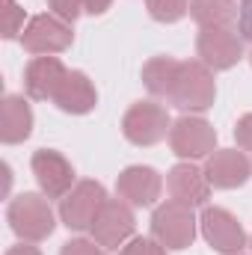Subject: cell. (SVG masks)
Segmentation results:
<instances>
[{"label": "cell", "mask_w": 252, "mask_h": 255, "mask_svg": "<svg viewBox=\"0 0 252 255\" xmlns=\"http://www.w3.org/2000/svg\"><path fill=\"white\" fill-rule=\"evenodd\" d=\"M68 68L60 57H33L24 68V92L33 101H54Z\"/></svg>", "instance_id": "15"}, {"label": "cell", "mask_w": 252, "mask_h": 255, "mask_svg": "<svg viewBox=\"0 0 252 255\" xmlns=\"http://www.w3.org/2000/svg\"><path fill=\"white\" fill-rule=\"evenodd\" d=\"M30 169H33V178H36L39 190L45 193L48 199H63L65 193L77 184L71 160L65 157L63 151H57V148H39V151H33Z\"/></svg>", "instance_id": "11"}, {"label": "cell", "mask_w": 252, "mask_h": 255, "mask_svg": "<svg viewBox=\"0 0 252 255\" xmlns=\"http://www.w3.org/2000/svg\"><path fill=\"white\" fill-rule=\"evenodd\" d=\"M214 101H217L214 71L202 60H184L181 71H178V80L172 86L169 104L184 110V113H205L214 107Z\"/></svg>", "instance_id": "2"}, {"label": "cell", "mask_w": 252, "mask_h": 255, "mask_svg": "<svg viewBox=\"0 0 252 255\" xmlns=\"http://www.w3.org/2000/svg\"><path fill=\"white\" fill-rule=\"evenodd\" d=\"M235 142L238 148H244L247 154H252V113H244L235 125Z\"/></svg>", "instance_id": "25"}, {"label": "cell", "mask_w": 252, "mask_h": 255, "mask_svg": "<svg viewBox=\"0 0 252 255\" xmlns=\"http://www.w3.org/2000/svg\"><path fill=\"white\" fill-rule=\"evenodd\" d=\"M6 255H42V250H39V247H33L30 241H21V244L9 247V250H6Z\"/></svg>", "instance_id": "28"}, {"label": "cell", "mask_w": 252, "mask_h": 255, "mask_svg": "<svg viewBox=\"0 0 252 255\" xmlns=\"http://www.w3.org/2000/svg\"><path fill=\"white\" fill-rule=\"evenodd\" d=\"M172 130V119H169V110L157 101H136L130 104L122 116V133L130 145H139V148H148V145H157L160 139H166Z\"/></svg>", "instance_id": "3"}, {"label": "cell", "mask_w": 252, "mask_h": 255, "mask_svg": "<svg viewBox=\"0 0 252 255\" xmlns=\"http://www.w3.org/2000/svg\"><path fill=\"white\" fill-rule=\"evenodd\" d=\"M199 232L208 241V247L220 255H238V253H244V247H247L244 223L232 211L217 208V205H205L202 208V214H199Z\"/></svg>", "instance_id": "7"}, {"label": "cell", "mask_w": 252, "mask_h": 255, "mask_svg": "<svg viewBox=\"0 0 252 255\" xmlns=\"http://www.w3.org/2000/svg\"><path fill=\"white\" fill-rule=\"evenodd\" d=\"M190 18L199 24V30L232 27L238 21V3L235 0H190Z\"/></svg>", "instance_id": "19"}, {"label": "cell", "mask_w": 252, "mask_h": 255, "mask_svg": "<svg viewBox=\"0 0 252 255\" xmlns=\"http://www.w3.org/2000/svg\"><path fill=\"white\" fill-rule=\"evenodd\" d=\"M196 57L211 71H229L244 60V36L235 27H208L196 36Z\"/></svg>", "instance_id": "9"}, {"label": "cell", "mask_w": 252, "mask_h": 255, "mask_svg": "<svg viewBox=\"0 0 252 255\" xmlns=\"http://www.w3.org/2000/svg\"><path fill=\"white\" fill-rule=\"evenodd\" d=\"M116 193L125 199L130 208H148L160 199L163 193V178L151 166H125L116 178Z\"/></svg>", "instance_id": "14"}, {"label": "cell", "mask_w": 252, "mask_h": 255, "mask_svg": "<svg viewBox=\"0 0 252 255\" xmlns=\"http://www.w3.org/2000/svg\"><path fill=\"white\" fill-rule=\"evenodd\" d=\"M3 39H21V33H24V6L18 3V0H3Z\"/></svg>", "instance_id": "21"}, {"label": "cell", "mask_w": 252, "mask_h": 255, "mask_svg": "<svg viewBox=\"0 0 252 255\" xmlns=\"http://www.w3.org/2000/svg\"><path fill=\"white\" fill-rule=\"evenodd\" d=\"M169 148L181 160H208L217 151V130L202 116H181L172 122Z\"/></svg>", "instance_id": "8"}, {"label": "cell", "mask_w": 252, "mask_h": 255, "mask_svg": "<svg viewBox=\"0 0 252 255\" xmlns=\"http://www.w3.org/2000/svg\"><path fill=\"white\" fill-rule=\"evenodd\" d=\"M238 255H244V253H238Z\"/></svg>", "instance_id": "31"}, {"label": "cell", "mask_w": 252, "mask_h": 255, "mask_svg": "<svg viewBox=\"0 0 252 255\" xmlns=\"http://www.w3.org/2000/svg\"><path fill=\"white\" fill-rule=\"evenodd\" d=\"M119 255H166V247L157 238H130Z\"/></svg>", "instance_id": "22"}, {"label": "cell", "mask_w": 252, "mask_h": 255, "mask_svg": "<svg viewBox=\"0 0 252 255\" xmlns=\"http://www.w3.org/2000/svg\"><path fill=\"white\" fill-rule=\"evenodd\" d=\"M60 255H107V250L98 244V241H89V238H74V241H65Z\"/></svg>", "instance_id": "23"}, {"label": "cell", "mask_w": 252, "mask_h": 255, "mask_svg": "<svg viewBox=\"0 0 252 255\" xmlns=\"http://www.w3.org/2000/svg\"><path fill=\"white\" fill-rule=\"evenodd\" d=\"M48 9L54 15H60L63 21L74 24L80 15H83V0H48Z\"/></svg>", "instance_id": "24"}, {"label": "cell", "mask_w": 252, "mask_h": 255, "mask_svg": "<svg viewBox=\"0 0 252 255\" xmlns=\"http://www.w3.org/2000/svg\"><path fill=\"white\" fill-rule=\"evenodd\" d=\"M21 48L33 57H54V54H63L71 48L74 42V27L63 21L60 15L54 12H42V15H33L21 33Z\"/></svg>", "instance_id": "4"}, {"label": "cell", "mask_w": 252, "mask_h": 255, "mask_svg": "<svg viewBox=\"0 0 252 255\" xmlns=\"http://www.w3.org/2000/svg\"><path fill=\"white\" fill-rule=\"evenodd\" d=\"M133 229H136V217L130 205L125 199H107L89 232H92V241H98L104 250H122L133 238Z\"/></svg>", "instance_id": "10"}, {"label": "cell", "mask_w": 252, "mask_h": 255, "mask_svg": "<svg viewBox=\"0 0 252 255\" xmlns=\"http://www.w3.org/2000/svg\"><path fill=\"white\" fill-rule=\"evenodd\" d=\"M33 133V107L24 95H6L0 104V139L18 145Z\"/></svg>", "instance_id": "17"}, {"label": "cell", "mask_w": 252, "mask_h": 255, "mask_svg": "<svg viewBox=\"0 0 252 255\" xmlns=\"http://www.w3.org/2000/svg\"><path fill=\"white\" fill-rule=\"evenodd\" d=\"M54 104L68 116H86L98 104V89H95V83L89 80L86 71H68L63 86L54 95Z\"/></svg>", "instance_id": "16"}, {"label": "cell", "mask_w": 252, "mask_h": 255, "mask_svg": "<svg viewBox=\"0 0 252 255\" xmlns=\"http://www.w3.org/2000/svg\"><path fill=\"white\" fill-rule=\"evenodd\" d=\"M250 247H252V238H250Z\"/></svg>", "instance_id": "30"}, {"label": "cell", "mask_w": 252, "mask_h": 255, "mask_svg": "<svg viewBox=\"0 0 252 255\" xmlns=\"http://www.w3.org/2000/svg\"><path fill=\"white\" fill-rule=\"evenodd\" d=\"M166 190L172 202H181L187 208H205L211 199V181L205 169H199L193 160H181L166 175Z\"/></svg>", "instance_id": "13"}, {"label": "cell", "mask_w": 252, "mask_h": 255, "mask_svg": "<svg viewBox=\"0 0 252 255\" xmlns=\"http://www.w3.org/2000/svg\"><path fill=\"white\" fill-rule=\"evenodd\" d=\"M202 169L217 190H238L252 178V160L244 148H217Z\"/></svg>", "instance_id": "12"}, {"label": "cell", "mask_w": 252, "mask_h": 255, "mask_svg": "<svg viewBox=\"0 0 252 255\" xmlns=\"http://www.w3.org/2000/svg\"><path fill=\"white\" fill-rule=\"evenodd\" d=\"M113 6V0H83V12L86 15H104Z\"/></svg>", "instance_id": "27"}, {"label": "cell", "mask_w": 252, "mask_h": 255, "mask_svg": "<svg viewBox=\"0 0 252 255\" xmlns=\"http://www.w3.org/2000/svg\"><path fill=\"white\" fill-rule=\"evenodd\" d=\"M250 65H252V54H250Z\"/></svg>", "instance_id": "29"}, {"label": "cell", "mask_w": 252, "mask_h": 255, "mask_svg": "<svg viewBox=\"0 0 252 255\" xmlns=\"http://www.w3.org/2000/svg\"><path fill=\"white\" fill-rule=\"evenodd\" d=\"M104 202H107L104 184L95 178H83L60 199V223L68 232H86V229H92Z\"/></svg>", "instance_id": "5"}, {"label": "cell", "mask_w": 252, "mask_h": 255, "mask_svg": "<svg viewBox=\"0 0 252 255\" xmlns=\"http://www.w3.org/2000/svg\"><path fill=\"white\" fill-rule=\"evenodd\" d=\"M199 232V220L193 214V208L181 202H163L154 208L151 214V238H157L166 250H187L196 241Z\"/></svg>", "instance_id": "6"}, {"label": "cell", "mask_w": 252, "mask_h": 255, "mask_svg": "<svg viewBox=\"0 0 252 255\" xmlns=\"http://www.w3.org/2000/svg\"><path fill=\"white\" fill-rule=\"evenodd\" d=\"M6 223L21 241L30 244L48 241L57 229V217L45 193H18L6 208Z\"/></svg>", "instance_id": "1"}, {"label": "cell", "mask_w": 252, "mask_h": 255, "mask_svg": "<svg viewBox=\"0 0 252 255\" xmlns=\"http://www.w3.org/2000/svg\"><path fill=\"white\" fill-rule=\"evenodd\" d=\"M145 9L157 24H175L190 15V0H145Z\"/></svg>", "instance_id": "20"}, {"label": "cell", "mask_w": 252, "mask_h": 255, "mask_svg": "<svg viewBox=\"0 0 252 255\" xmlns=\"http://www.w3.org/2000/svg\"><path fill=\"white\" fill-rule=\"evenodd\" d=\"M238 33L252 42V0H241L238 6Z\"/></svg>", "instance_id": "26"}, {"label": "cell", "mask_w": 252, "mask_h": 255, "mask_svg": "<svg viewBox=\"0 0 252 255\" xmlns=\"http://www.w3.org/2000/svg\"><path fill=\"white\" fill-rule=\"evenodd\" d=\"M178 71H181V60H175V57H151L142 65V86L148 89V95L169 101L172 86L178 80Z\"/></svg>", "instance_id": "18"}]
</instances>
